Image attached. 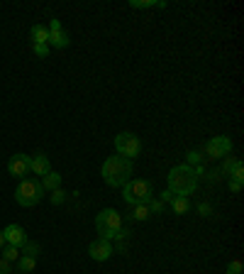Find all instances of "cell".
Instances as JSON below:
<instances>
[{
	"label": "cell",
	"instance_id": "1",
	"mask_svg": "<svg viewBox=\"0 0 244 274\" xmlns=\"http://www.w3.org/2000/svg\"><path fill=\"white\" fill-rule=\"evenodd\" d=\"M132 169H134V162L117 154V157H108L103 162L100 174H103V179H105L108 186H125L132 179Z\"/></svg>",
	"mask_w": 244,
	"mask_h": 274
},
{
	"label": "cell",
	"instance_id": "2",
	"mask_svg": "<svg viewBox=\"0 0 244 274\" xmlns=\"http://www.w3.org/2000/svg\"><path fill=\"white\" fill-rule=\"evenodd\" d=\"M166 181H169V191H171L174 196H186V199H188V196L198 189V176H196L193 167H188V164L174 167V169L169 172Z\"/></svg>",
	"mask_w": 244,
	"mask_h": 274
},
{
	"label": "cell",
	"instance_id": "3",
	"mask_svg": "<svg viewBox=\"0 0 244 274\" xmlns=\"http://www.w3.org/2000/svg\"><path fill=\"white\" fill-rule=\"evenodd\" d=\"M122 199L130 206H149V201L154 199L152 181H147V179H130L122 186Z\"/></svg>",
	"mask_w": 244,
	"mask_h": 274
},
{
	"label": "cell",
	"instance_id": "4",
	"mask_svg": "<svg viewBox=\"0 0 244 274\" xmlns=\"http://www.w3.org/2000/svg\"><path fill=\"white\" fill-rule=\"evenodd\" d=\"M95 230L103 240H115L120 238V233L125 230L122 225V216L115 211V208H105L95 216Z\"/></svg>",
	"mask_w": 244,
	"mask_h": 274
},
{
	"label": "cell",
	"instance_id": "5",
	"mask_svg": "<svg viewBox=\"0 0 244 274\" xmlns=\"http://www.w3.org/2000/svg\"><path fill=\"white\" fill-rule=\"evenodd\" d=\"M42 196H44V189H42V181H37V179H22L15 189V201L24 208L37 206L42 201Z\"/></svg>",
	"mask_w": 244,
	"mask_h": 274
},
{
	"label": "cell",
	"instance_id": "6",
	"mask_svg": "<svg viewBox=\"0 0 244 274\" xmlns=\"http://www.w3.org/2000/svg\"><path fill=\"white\" fill-rule=\"evenodd\" d=\"M115 149H117L120 157H127V159L134 162V157L142 152V142H139V137L134 132H120L115 137Z\"/></svg>",
	"mask_w": 244,
	"mask_h": 274
},
{
	"label": "cell",
	"instance_id": "7",
	"mask_svg": "<svg viewBox=\"0 0 244 274\" xmlns=\"http://www.w3.org/2000/svg\"><path fill=\"white\" fill-rule=\"evenodd\" d=\"M230 149H232V140H230V137H225V135H218V137H213V140L205 145V154H208L210 159L227 157V154H230Z\"/></svg>",
	"mask_w": 244,
	"mask_h": 274
},
{
	"label": "cell",
	"instance_id": "8",
	"mask_svg": "<svg viewBox=\"0 0 244 274\" xmlns=\"http://www.w3.org/2000/svg\"><path fill=\"white\" fill-rule=\"evenodd\" d=\"M88 255H90L95 262L110 260V257H112V245H110V240H103V238L93 240V243L88 245Z\"/></svg>",
	"mask_w": 244,
	"mask_h": 274
},
{
	"label": "cell",
	"instance_id": "9",
	"mask_svg": "<svg viewBox=\"0 0 244 274\" xmlns=\"http://www.w3.org/2000/svg\"><path fill=\"white\" fill-rule=\"evenodd\" d=\"M2 235H5V243L7 245H12V248H22L29 238H27V233L17 225V223H10V225H5L2 228Z\"/></svg>",
	"mask_w": 244,
	"mask_h": 274
},
{
	"label": "cell",
	"instance_id": "10",
	"mask_svg": "<svg viewBox=\"0 0 244 274\" xmlns=\"http://www.w3.org/2000/svg\"><path fill=\"white\" fill-rule=\"evenodd\" d=\"M7 172H10L12 176H17V179H24V176L29 174V157H27V154H15V157H10Z\"/></svg>",
	"mask_w": 244,
	"mask_h": 274
},
{
	"label": "cell",
	"instance_id": "11",
	"mask_svg": "<svg viewBox=\"0 0 244 274\" xmlns=\"http://www.w3.org/2000/svg\"><path fill=\"white\" fill-rule=\"evenodd\" d=\"M29 172H34V176H44L51 172V164H49V157L44 152H37L34 157H29Z\"/></svg>",
	"mask_w": 244,
	"mask_h": 274
},
{
	"label": "cell",
	"instance_id": "12",
	"mask_svg": "<svg viewBox=\"0 0 244 274\" xmlns=\"http://www.w3.org/2000/svg\"><path fill=\"white\" fill-rule=\"evenodd\" d=\"M49 47H54V49H66L68 44H71V37H68V32L66 29H59V32H49V42H46Z\"/></svg>",
	"mask_w": 244,
	"mask_h": 274
},
{
	"label": "cell",
	"instance_id": "13",
	"mask_svg": "<svg viewBox=\"0 0 244 274\" xmlns=\"http://www.w3.org/2000/svg\"><path fill=\"white\" fill-rule=\"evenodd\" d=\"M42 189H44V191L61 189V174H59V172H49V174H44V179H42Z\"/></svg>",
	"mask_w": 244,
	"mask_h": 274
},
{
	"label": "cell",
	"instance_id": "14",
	"mask_svg": "<svg viewBox=\"0 0 244 274\" xmlns=\"http://www.w3.org/2000/svg\"><path fill=\"white\" fill-rule=\"evenodd\" d=\"M49 42V29L44 25H34L32 27V44H46Z\"/></svg>",
	"mask_w": 244,
	"mask_h": 274
},
{
	"label": "cell",
	"instance_id": "15",
	"mask_svg": "<svg viewBox=\"0 0 244 274\" xmlns=\"http://www.w3.org/2000/svg\"><path fill=\"white\" fill-rule=\"evenodd\" d=\"M171 208H174V213L181 216V213H186V211L191 208V201H188L186 196H174V199H171Z\"/></svg>",
	"mask_w": 244,
	"mask_h": 274
},
{
	"label": "cell",
	"instance_id": "16",
	"mask_svg": "<svg viewBox=\"0 0 244 274\" xmlns=\"http://www.w3.org/2000/svg\"><path fill=\"white\" fill-rule=\"evenodd\" d=\"M34 267H37V260H34V257H24V255H22V257L17 260V274H29Z\"/></svg>",
	"mask_w": 244,
	"mask_h": 274
},
{
	"label": "cell",
	"instance_id": "17",
	"mask_svg": "<svg viewBox=\"0 0 244 274\" xmlns=\"http://www.w3.org/2000/svg\"><path fill=\"white\" fill-rule=\"evenodd\" d=\"M132 7H139V10H147V7H166L164 0H130Z\"/></svg>",
	"mask_w": 244,
	"mask_h": 274
},
{
	"label": "cell",
	"instance_id": "18",
	"mask_svg": "<svg viewBox=\"0 0 244 274\" xmlns=\"http://www.w3.org/2000/svg\"><path fill=\"white\" fill-rule=\"evenodd\" d=\"M149 216H152L149 206H132V218L134 221H147Z\"/></svg>",
	"mask_w": 244,
	"mask_h": 274
},
{
	"label": "cell",
	"instance_id": "19",
	"mask_svg": "<svg viewBox=\"0 0 244 274\" xmlns=\"http://www.w3.org/2000/svg\"><path fill=\"white\" fill-rule=\"evenodd\" d=\"M22 255H20V248H12V245H5V250H2V260H7V262H17Z\"/></svg>",
	"mask_w": 244,
	"mask_h": 274
},
{
	"label": "cell",
	"instance_id": "20",
	"mask_svg": "<svg viewBox=\"0 0 244 274\" xmlns=\"http://www.w3.org/2000/svg\"><path fill=\"white\" fill-rule=\"evenodd\" d=\"M20 250H24V257H34V260H37V255H39V245H37V243H29V240H27Z\"/></svg>",
	"mask_w": 244,
	"mask_h": 274
},
{
	"label": "cell",
	"instance_id": "21",
	"mask_svg": "<svg viewBox=\"0 0 244 274\" xmlns=\"http://www.w3.org/2000/svg\"><path fill=\"white\" fill-rule=\"evenodd\" d=\"M240 167H242V162H240L237 157H230V159L225 162V167H222V169H225L227 174H232V172H235V169H240Z\"/></svg>",
	"mask_w": 244,
	"mask_h": 274
},
{
	"label": "cell",
	"instance_id": "22",
	"mask_svg": "<svg viewBox=\"0 0 244 274\" xmlns=\"http://www.w3.org/2000/svg\"><path fill=\"white\" fill-rule=\"evenodd\" d=\"M32 47H34V54H37L39 59L49 56V51H51V47H49V44H32Z\"/></svg>",
	"mask_w": 244,
	"mask_h": 274
},
{
	"label": "cell",
	"instance_id": "23",
	"mask_svg": "<svg viewBox=\"0 0 244 274\" xmlns=\"http://www.w3.org/2000/svg\"><path fill=\"white\" fill-rule=\"evenodd\" d=\"M203 164V154L200 152H188V167H200Z\"/></svg>",
	"mask_w": 244,
	"mask_h": 274
},
{
	"label": "cell",
	"instance_id": "24",
	"mask_svg": "<svg viewBox=\"0 0 244 274\" xmlns=\"http://www.w3.org/2000/svg\"><path fill=\"white\" fill-rule=\"evenodd\" d=\"M49 199H51V203H56V206H59V203H64V201H66V194H64L61 189H54Z\"/></svg>",
	"mask_w": 244,
	"mask_h": 274
},
{
	"label": "cell",
	"instance_id": "25",
	"mask_svg": "<svg viewBox=\"0 0 244 274\" xmlns=\"http://www.w3.org/2000/svg\"><path fill=\"white\" fill-rule=\"evenodd\" d=\"M242 262H240V260H232V262H230V265H227V274H242Z\"/></svg>",
	"mask_w": 244,
	"mask_h": 274
},
{
	"label": "cell",
	"instance_id": "26",
	"mask_svg": "<svg viewBox=\"0 0 244 274\" xmlns=\"http://www.w3.org/2000/svg\"><path fill=\"white\" fill-rule=\"evenodd\" d=\"M149 211H152V213H161V211H164V203L156 201V199H152V201H149Z\"/></svg>",
	"mask_w": 244,
	"mask_h": 274
},
{
	"label": "cell",
	"instance_id": "27",
	"mask_svg": "<svg viewBox=\"0 0 244 274\" xmlns=\"http://www.w3.org/2000/svg\"><path fill=\"white\" fill-rule=\"evenodd\" d=\"M0 274H12V262H7V260L0 257Z\"/></svg>",
	"mask_w": 244,
	"mask_h": 274
},
{
	"label": "cell",
	"instance_id": "28",
	"mask_svg": "<svg viewBox=\"0 0 244 274\" xmlns=\"http://www.w3.org/2000/svg\"><path fill=\"white\" fill-rule=\"evenodd\" d=\"M230 189H232L235 194H240V191H242V179H232V181H230Z\"/></svg>",
	"mask_w": 244,
	"mask_h": 274
},
{
	"label": "cell",
	"instance_id": "29",
	"mask_svg": "<svg viewBox=\"0 0 244 274\" xmlns=\"http://www.w3.org/2000/svg\"><path fill=\"white\" fill-rule=\"evenodd\" d=\"M46 29H49V32H59V29H61V22H59V20L54 17V20L49 22V27H46Z\"/></svg>",
	"mask_w": 244,
	"mask_h": 274
},
{
	"label": "cell",
	"instance_id": "30",
	"mask_svg": "<svg viewBox=\"0 0 244 274\" xmlns=\"http://www.w3.org/2000/svg\"><path fill=\"white\" fill-rule=\"evenodd\" d=\"M198 211H200V213H203L205 218H208V216H213V208H210L208 203H200V206H198Z\"/></svg>",
	"mask_w": 244,
	"mask_h": 274
},
{
	"label": "cell",
	"instance_id": "31",
	"mask_svg": "<svg viewBox=\"0 0 244 274\" xmlns=\"http://www.w3.org/2000/svg\"><path fill=\"white\" fill-rule=\"evenodd\" d=\"M171 199H174V194H171V191H164V194H161V199H159V201H161V203H169V201H171Z\"/></svg>",
	"mask_w": 244,
	"mask_h": 274
},
{
	"label": "cell",
	"instance_id": "32",
	"mask_svg": "<svg viewBox=\"0 0 244 274\" xmlns=\"http://www.w3.org/2000/svg\"><path fill=\"white\" fill-rule=\"evenodd\" d=\"M7 243H5V235H2V230H0V248H5Z\"/></svg>",
	"mask_w": 244,
	"mask_h": 274
}]
</instances>
